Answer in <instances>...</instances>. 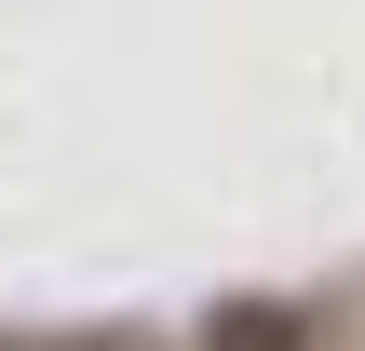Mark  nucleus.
<instances>
[]
</instances>
